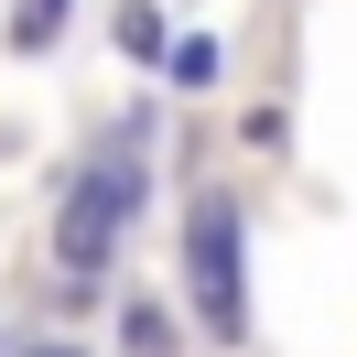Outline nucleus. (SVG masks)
<instances>
[{"mask_svg": "<svg viewBox=\"0 0 357 357\" xmlns=\"http://www.w3.org/2000/svg\"><path fill=\"white\" fill-rule=\"evenodd\" d=\"M130 206H141V162L130 152H98L87 174L66 184V217H54V260L87 282V271H109V249H119V227H130Z\"/></svg>", "mask_w": 357, "mask_h": 357, "instance_id": "obj_2", "label": "nucleus"}, {"mask_svg": "<svg viewBox=\"0 0 357 357\" xmlns=\"http://www.w3.org/2000/svg\"><path fill=\"white\" fill-rule=\"evenodd\" d=\"M184 271H195V314L217 347H238L249 335V227L227 195H195V217H184Z\"/></svg>", "mask_w": 357, "mask_h": 357, "instance_id": "obj_1", "label": "nucleus"}, {"mask_svg": "<svg viewBox=\"0 0 357 357\" xmlns=\"http://www.w3.org/2000/svg\"><path fill=\"white\" fill-rule=\"evenodd\" d=\"M33 357H76V347H33Z\"/></svg>", "mask_w": 357, "mask_h": 357, "instance_id": "obj_5", "label": "nucleus"}, {"mask_svg": "<svg viewBox=\"0 0 357 357\" xmlns=\"http://www.w3.org/2000/svg\"><path fill=\"white\" fill-rule=\"evenodd\" d=\"M54 22H66V0H22V11H11V44L44 54V44H54Z\"/></svg>", "mask_w": 357, "mask_h": 357, "instance_id": "obj_3", "label": "nucleus"}, {"mask_svg": "<svg viewBox=\"0 0 357 357\" xmlns=\"http://www.w3.org/2000/svg\"><path fill=\"white\" fill-rule=\"evenodd\" d=\"M119 335H130V357H174V325H162L152 303H130V325H119Z\"/></svg>", "mask_w": 357, "mask_h": 357, "instance_id": "obj_4", "label": "nucleus"}]
</instances>
